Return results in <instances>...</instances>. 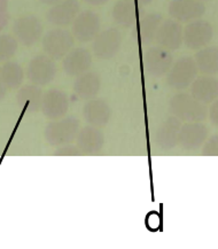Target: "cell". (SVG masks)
<instances>
[{"mask_svg":"<svg viewBox=\"0 0 218 249\" xmlns=\"http://www.w3.org/2000/svg\"><path fill=\"white\" fill-rule=\"evenodd\" d=\"M213 35L214 30L209 22L198 18L185 27L182 33V43L191 50H200L210 43Z\"/></svg>","mask_w":218,"mask_h":249,"instance_id":"cell-4","label":"cell"},{"mask_svg":"<svg viewBox=\"0 0 218 249\" xmlns=\"http://www.w3.org/2000/svg\"><path fill=\"white\" fill-rule=\"evenodd\" d=\"M209 119L214 125L218 126V99H216L211 105L209 109Z\"/></svg>","mask_w":218,"mask_h":249,"instance_id":"cell-28","label":"cell"},{"mask_svg":"<svg viewBox=\"0 0 218 249\" xmlns=\"http://www.w3.org/2000/svg\"><path fill=\"white\" fill-rule=\"evenodd\" d=\"M198 67L194 59L190 56H184L172 63L168 71V84L171 88L182 90L191 86L198 75Z\"/></svg>","mask_w":218,"mask_h":249,"instance_id":"cell-2","label":"cell"},{"mask_svg":"<svg viewBox=\"0 0 218 249\" xmlns=\"http://www.w3.org/2000/svg\"><path fill=\"white\" fill-rule=\"evenodd\" d=\"M179 130H181V124L176 119H170L168 122L163 124V126L159 130L158 143L163 148H171L178 142Z\"/></svg>","mask_w":218,"mask_h":249,"instance_id":"cell-22","label":"cell"},{"mask_svg":"<svg viewBox=\"0 0 218 249\" xmlns=\"http://www.w3.org/2000/svg\"><path fill=\"white\" fill-rule=\"evenodd\" d=\"M191 95L202 104H210L218 99V79L203 75L197 77L191 84Z\"/></svg>","mask_w":218,"mask_h":249,"instance_id":"cell-15","label":"cell"},{"mask_svg":"<svg viewBox=\"0 0 218 249\" xmlns=\"http://www.w3.org/2000/svg\"><path fill=\"white\" fill-rule=\"evenodd\" d=\"M56 74V66L52 57L49 55L35 56L29 63L27 75L28 78L36 85H46L53 81Z\"/></svg>","mask_w":218,"mask_h":249,"instance_id":"cell-6","label":"cell"},{"mask_svg":"<svg viewBox=\"0 0 218 249\" xmlns=\"http://www.w3.org/2000/svg\"><path fill=\"white\" fill-rule=\"evenodd\" d=\"M18 50V40L9 35H0V61H7Z\"/></svg>","mask_w":218,"mask_h":249,"instance_id":"cell-26","label":"cell"},{"mask_svg":"<svg viewBox=\"0 0 218 249\" xmlns=\"http://www.w3.org/2000/svg\"><path fill=\"white\" fill-rule=\"evenodd\" d=\"M73 34L65 29H53L43 38L45 53L53 60L62 59L73 50Z\"/></svg>","mask_w":218,"mask_h":249,"instance_id":"cell-3","label":"cell"},{"mask_svg":"<svg viewBox=\"0 0 218 249\" xmlns=\"http://www.w3.org/2000/svg\"><path fill=\"white\" fill-rule=\"evenodd\" d=\"M79 14V2L77 0H62L53 5L47 13V20L57 27L73 24Z\"/></svg>","mask_w":218,"mask_h":249,"instance_id":"cell-13","label":"cell"},{"mask_svg":"<svg viewBox=\"0 0 218 249\" xmlns=\"http://www.w3.org/2000/svg\"><path fill=\"white\" fill-rule=\"evenodd\" d=\"M77 132L78 122L73 119H68L62 122L51 124L46 130V138L52 145H62L72 142Z\"/></svg>","mask_w":218,"mask_h":249,"instance_id":"cell-14","label":"cell"},{"mask_svg":"<svg viewBox=\"0 0 218 249\" xmlns=\"http://www.w3.org/2000/svg\"><path fill=\"white\" fill-rule=\"evenodd\" d=\"M92 65L91 53L88 50L78 49L72 50L63 59L62 66L69 76H79L88 71Z\"/></svg>","mask_w":218,"mask_h":249,"instance_id":"cell-16","label":"cell"},{"mask_svg":"<svg viewBox=\"0 0 218 249\" xmlns=\"http://www.w3.org/2000/svg\"><path fill=\"white\" fill-rule=\"evenodd\" d=\"M208 129L199 122H190L181 127L178 142L186 151H197L206 142Z\"/></svg>","mask_w":218,"mask_h":249,"instance_id":"cell-12","label":"cell"},{"mask_svg":"<svg viewBox=\"0 0 218 249\" xmlns=\"http://www.w3.org/2000/svg\"><path fill=\"white\" fill-rule=\"evenodd\" d=\"M84 1L93 6H101V5H105L108 0H84Z\"/></svg>","mask_w":218,"mask_h":249,"instance_id":"cell-31","label":"cell"},{"mask_svg":"<svg viewBox=\"0 0 218 249\" xmlns=\"http://www.w3.org/2000/svg\"><path fill=\"white\" fill-rule=\"evenodd\" d=\"M5 91H6V84L1 75V68H0V98L5 94Z\"/></svg>","mask_w":218,"mask_h":249,"instance_id":"cell-29","label":"cell"},{"mask_svg":"<svg viewBox=\"0 0 218 249\" xmlns=\"http://www.w3.org/2000/svg\"><path fill=\"white\" fill-rule=\"evenodd\" d=\"M68 100L66 94L59 90H51L43 99V110L50 119H57L66 114Z\"/></svg>","mask_w":218,"mask_h":249,"instance_id":"cell-17","label":"cell"},{"mask_svg":"<svg viewBox=\"0 0 218 249\" xmlns=\"http://www.w3.org/2000/svg\"><path fill=\"white\" fill-rule=\"evenodd\" d=\"M202 154L218 156V136H213L204 143L203 148H202Z\"/></svg>","mask_w":218,"mask_h":249,"instance_id":"cell-27","label":"cell"},{"mask_svg":"<svg viewBox=\"0 0 218 249\" xmlns=\"http://www.w3.org/2000/svg\"><path fill=\"white\" fill-rule=\"evenodd\" d=\"M41 2H44V4H46V5H55V4H57V2H60V1H62V0H40Z\"/></svg>","mask_w":218,"mask_h":249,"instance_id":"cell-32","label":"cell"},{"mask_svg":"<svg viewBox=\"0 0 218 249\" xmlns=\"http://www.w3.org/2000/svg\"><path fill=\"white\" fill-rule=\"evenodd\" d=\"M199 1H202V2H203V1H207V0H199Z\"/></svg>","mask_w":218,"mask_h":249,"instance_id":"cell-33","label":"cell"},{"mask_svg":"<svg viewBox=\"0 0 218 249\" xmlns=\"http://www.w3.org/2000/svg\"><path fill=\"white\" fill-rule=\"evenodd\" d=\"M122 44L121 33L115 28L107 29V30L99 33L94 38L93 43V51L99 59L108 60L113 57L120 51Z\"/></svg>","mask_w":218,"mask_h":249,"instance_id":"cell-9","label":"cell"},{"mask_svg":"<svg viewBox=\"0 0 218 249\" xmlns=\"http://www.w3.org/2000/svg\"><path fill=\"white\" fill-rule=\"evenodd\" d=\"M102 143H104V138H102L101 132L93 127H85L78 136L79 148L86 153L98 152L101 148Z\"/></svg>","mask_w":218,"mask_h":249,"instance_id":"cell-23","label":"cell"},{"mask_svg":"<svg viewBox=\"0 0 218 249\" xmlns=\"http://www.w3.org/2000/svg\"><path fill=\"white\" fill-rule=\"evenodd\" d=\"M113 18L122 27H131L136 22V7L126 0L117 1L113 9Z\"/></svg>","mask_w":218,"mask_h":249,"instance_id":"cell-24","label":"cell"},{"mask_svg":"<svg viewBox=\"0 0 218 249\" xmlns=\"http://www.w3.org/2000/svg\"><path fill=\"white\" fill-rule=\"evenodd\" d=\"M85 119L93 125H105L110 117V109L101 100H93L86 105Z\"/></svg>","mask_w":218,"mask_h":249,"instance_id":"cell-21","label":"cell"},{"mask_svg":"<svg viewBox=\"0 0 218 249\" xmlns=\"http://www.w3.org/2000/svg\"><path fill=\"white\" fill-rule=\"evenodd\" d=\"M100 31V20L94 12L79 13L73 22V36L82 43L94 39Z\"/></svg>","mask_w":218,"mask_h":249,"instance_id":"cell-5","label":"cell"},{"mask_svg":"<svg viewBox=\"0 0 218 249\" xmlns=\"http://www.w3.org/2000/svg\"><path fill=\"white\" fill-rule=\"evenodd\" d=\"M76 94L79 98L90 99L98 93L100 89V78L95 72H84L79 75L73 84Z\"/></svg>","mask_w":218,"mask_h":249,"instance_id":"cell-19","label":"cell"},{"mask_svg":"<svg viewBox=\"0 0 218 249\" xmlns=\"http://www.w3.org/2000/svg\"><path fill=\"white\" fill-rule=\"evenodd\" d=\"M184 29L176 20H166L160 24L155 39L159 45L168 51L178 50L182 44Z\"/></svg>","mask_w":218,"mask_h":249,"instance_id":"cell-11","label":"cell"},{"mask_svg":"<svg viewBox=\"0 0 218 249\" xmlns=\"http://www.w3.org/2000/svg\"><path fill=\"white\" fill-rule=\"evenodd\" d=\"M162 23V18L160 14H148L138 24L136 30L137 36L144 44H149L155 39L156 33L160 24Z\"/></svg>","mask_w":218,"mask_h":249,"instance_id":"cell-20","label":"cell"},{"mask_svg":"<svg viewBox=\"0 0 218 249\" xmlns=\"http://www.w3.org/2000/svg\"><path fill=\"white\" fill-rule=\"evenodd\" d=\"M206 12L203 2L199 0H172L169 5V14L172 18L182 23L201 18Z\"/></svg>","mask_w":218,"mask_h":249,"instance_id":"cell-7","label":"cell"},{"mask_svg":"<svg viewBox=\"0 0 218 249\" xmlns=\"http://www.w3.org/2000/svg\"><path fill=\"white\" fill-rule=\"evenodd\" d=\"M1 75L7 88L15 89L23 81V69L17 62L8 61L1 68Z\"/></svg>","mask_w":218,"mask_h":249,"instance_id":"cell-25","label":"cell"},{"mask_svg":"<svg viewBox=\"0 0 218 249\" xmlns=\"http://www.w3.org/2000/svg\"><path fill=\"white\" fill-rule=\"evenodd\" d=\"M126 1L130 2V4H132L133 6H136V5H148L152 0H126Z\"/></svg>","mask_w":218,"mask_h":249,"instance_id":"cell-30","label":"cell"},{"mask_svg":"<svg viewBox=\"0 0 218 249\" xmlns=\"http://www.w3.org/2000/svg\"><path fill=\"white\" fill-rule=\"evenodd\" d=\"M13 30L20 43L30 46L40 39L43 35V25L36 17L25 15L15 21Z\"/></svg>","mask_w":218,"mask_h":249,"instance_id":"cell-8","label":"cell"},{"mask_svg":"<svg viewBox=\"0 0 218 249\" xmlns=\"http://www.w3.org/2000/svg\"><path fill=\"white\" fill-rule=\"evenodd\" d=\"M198 70L203 75L215 76L218 74V47L206 46L198 50L194 56Z\"/></svg>","mask_w":218,"mask_h":249,"instance_id":"cell-18","label":"cell"},{"mask_svg":"<svg viewBox=\"0 0 218 249\" xmlns=\"http://www.w3.org/2000/svg\"><path fill=\"white\" fill-rule=\"evenodd\" d=\"M145 63L146 71L149 75L155 76V77H161L171 68L172 63V55L170 51L163 49L161 46L150 47L145 54Z\"/></svg>","mask_w":218,"mask_h":249,"instance_id":"cell-10","label":"cell"},{"mask_svg":"<svg viewBox=\"0 0 218 249\" xmlns=\"http://www.w3.org/2000/svg\"><path fill=\"white\" fill-rule=\"evenodd\" d=\"M171 111L178 119L186 122H201L207 117L206 105L192 95L182 93L171 100Z\"/></svg>","mask_w":218,"mask_h":249,"instance_id":"cell-1","label":"cell"}]
</instances>
